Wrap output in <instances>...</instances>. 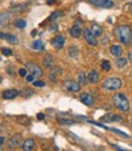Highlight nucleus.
<instances>
[{
	"mask_svg": "<svg viewBox=\"0 0 132 151\" xmlns=\"http://www.w3.org/2000/svg\"><path fill=\"white\" fill-rule=\"evenodd\" d=\"M1 53L4 55V56H11L12 55V51H11V50H9V48H6V47H3L1 48Z\"/></svg>",
	"mask_w": 132,
	"mask_h": 151,
	"instance_id": "nucleus-29",
	"label": "nucleus"
},
{
	"mask_svg": "<svg viewBox=\"0 0 132 151\" xmlns=\"http://www.w3.org/2000/svg\"><path fill=\"white\" fill-rule=\"evenodd\" d=\"M101 68H102L104 71H109V70H110V62L107 60V59L102 60V63H101Z\"/></svg>",
	"mask_w": 132,
	"mask_h": 151,
	"instance_id": "nucleus-23",
	"label": "nucleus"
},
{
	"mask_svg": "<svg viewBox=\"0 0 132 151\" xmlns=\"http://www.w3.org/2000/svg\"><path fill=\"white\" fill-rule=\"evenodd\" d=\"M87 75L84 73V71H79V74H78V82L80 83L81 86H86V83H87Z\"/></svg>",
	"mask_w": 132,
	"mask_h": 151,
	"instance_id": "nucleus-18",
	"label": "nucleus"
},
{
	"mask_svg": "<svg viewBox=\"0 0 132 151\" xmlns=\"http://www.w3.org/2000/svg\"><path fill=\"white\" fill-rule=\"evenodd\" d=\"M110 53L114 57H116V58L121 57V55H123V47L120 45H112L110 46Z\"/></svg>",
	"mask_w": 132,
	"mask_h": 151,
	"instance_id": "nucleus-15",
	"label": "nucleus"
},
{
	"mask_svg": "<svg viewBox=\"0 0 132 151\" xmlns=\"http://www.w3.org/2000/svg\"><path fill=\"white\" fill-rule=\"evenodd\" d=\"M50 30H57V26H56V24H54L52 28H50Z\"/></svg>",
	"mask_w": 132,
	"mask_h": 151,
	"instance_id": "nucleus-38",
	"label": "nucleus"
},
{
	"mask_svg": "<svg viewBox=\"0 0 132 151\" xmlns=\"http://www.w3.org/2000/svg\"><path fill=\"white\" fill-rule=\"evenodd\" d=\"M68 53L70 57H76V56H79V50L76 46H72V47H69Z\"/></svg>",
	"mask_w": 132,
	"mask_h": 151,
	"instance_id": "nucleus-25",
	"label": "nucleus"
},
{
	"mask_svg": "<svg viewBox=\"0 0 132 151\" xmlns=\"http://www.w3.org/2000/svg\"><path fill=\"white\" fill-rule=\"evenodd\" d=\"M21 140H22V135L21 134H15L12 135L9 142H7V149H16L21 145Z\"/></svg>",
	"mask_w": 132,
	"mask_h": 151,
	"instance_id": "nucleus-7",
	"label": "nucleus"
},
{
	"mask_svg": "<svg viewBox=\"0 0 132 151\" xmlns=\"http://www.w3.org/2000/svg\"><path fill=\"white\" fill-rule=\"evenodd\" d=\"M36 117H38V120H44V119H45V115L43 114V112H40V114L36 115Z\"/></svg>",
	"mask_w": 132,
	"mask_h": 151,
	"instance_id": "nucleus-34",
	"label": "nucleus"
},
{
	"mask_svg": "<svg viewBox=\"0 0 132 151\" xmlns=\"http://www.w3.org/2000/svg\"><path fill=\"white\" fill-rule=\"evenodd\" d=\"M64 42H65V39H64V36L63 35H56L54 39L51 40V45L54 46L55 48H62L64 46Z\"/></svg>",
	"mask_w": 132,
	"mask_h": 151,
	"instance_id": "nucleus-9",
	"label": "nucleus"
},
{
	"mask_svg": "<svg viewBox=\"0 0 132 151\" xmlns=\"http://www.w3.org/2000/svg\"><path fill=\"white\" fill-rule=\"evenodd\" d=\"M25 80H27V82H34V75L33 74H28L27 76H25Z\"/></svg>",
	"mask_w": 132,
	"mask_h": 151,
	"instance_id": "nucleus-32",
	"label": "nucleus"
},
{
	"mask_svg": "<svg viewBox=\"0 0 132 151\" xmlns=\"http://www.w3.org/2000/svg\"><path fill=\"white\" fill-rule=\"evenodd\" d=\"M128 58H130V60L132 62V52H131V53H128Z\"/></svg>",
	"mask_w": 132,
	"mask_h": 151,
	"instance_id": "nucleus-39",
	"label": "nucleus"
},
{
	"mask_svg": "<svg viewBox=\"0 0 132 151\" xmlns=\"http://www.w3.org/2000/svg\"><path fill=\"white\" fill-rule=\"evenodd\" d=\"M64 86H65V88H67L68 91H70V92H79L81 88V85L79 82H76V81H73V80L64 81Z\"/></svg>",
	"mask_w": 132,
	"mask_h": 151,
	"instance_id": "nucleus-8",
	"label": "nucleus"
},
{
	"mask_svg": "<svg viewBox=\"0 0 132 151\" xmlns=\"http://www.w3.org/2000/svg\"><path fill=\"white\" fill-rule=\"evenodd\" d=\"M25 69L27 70H29L30 71V74H33L34 76H39V78H41L43 75H44V71H43V69L39 67L36 63H34V62H27L25 63Z\"/></svg>",
	"mask_w": 132,
	"mask_h": 151,
	"instance_id": "nucleus-4",
	"label": "nucleus"
},
{
	"mask_svg": "<svg viewBox=\"0 0 132 151\" xmlns=\"http://www.w3.org/2000/svg\"><path fill=\"white\" fill-rule=\"evenodd\" d=\"M101 121H107V122H110V121H123V119L120 116L114 115V114H107L105 116H103L101 119Z\"/></svg>",
	"mask_w": 132,
	"mask_h": 151,
	"instance_id": "nucleus-17",
	"label": "nucleus"
},
{
	"mask_svg": "<svg viewBox=\"0 0 132 151\" xmlns=\"http://www.w3.org/2000/svg\"><path fill=\"white\" fill-rule=\"evenodd\" d=\"M113 104L116 109L120 111H128L130 110V102L128 98L124 93H116L113 96Z\"/></svg>",
	"mask_w": 132,
	"mask_h": 151,
	"instance_id": "nucleus-2",
	"label": "nucleus"
},
{
	"mask_svg": "<svg viewBox=\"0 0 132 151\" xmlns=\"http://www.w3.org/2000/svg\"><path fill=\"white\" fill-rule=\"evenodd\" d=\"M130 6H131V11H132V1H131V5Z\"/></svg>",
	"mask_w": 132,
	"mask_h": 151,
	"instance_id": "nucleus-40",
	"label": "nucleus"
},
{
	"mask_svg": "<svg viewBox=\"0 0 132 151\" xmlns=\"http://www.w3.org/2000/svg\"><path fill=\"white\" fill-rule=\"evenodd\" d=\"M18 121L22 123V124H28L29 123V119L27 116H20L18 117Z\"/></svg>",
	"mask_w": 132,
	"mask_h": 151,
	"instance_id": "nucleus-28",
	"label": "nucleus"
},
{
	"mask_svg": "<svg viewBox=\"0 0 132 151\" xmlns=\"http://www.w3.org/2000/svg\"><path fill=\"white\" fill-rule=\"evenodd\" d=\"M20 94L17 90H6L3 92V98L4 99H14Z\"/></svg>",
	"mask_w": 132,
	"mask_h": 151,
	"instance_id": "nucleus-16",
	"label": "nucleus"
},
{
	"mask_svg": "<svg viewBox=\"0 0 132 151\" xmlns=\"http://www.w3.org/2000/svg\"><path fill=\"white\" fill-rule=\"evenodd\" d=\"M0 37H1V39H4V40H6V41H7V42H10V44H14V45L18 44V39H17V36L12 35V34L0 33Z\"/></svg>",
	"mask_w": 132,
	"mask_h": 151,
	"instance_id": "nucleus-13",
	"label": "nucleus"
},
{
	"mask_svg": "<svg viewBox=\"0 0 132 151\" xmlns=\"http://www.w3.org/2000/svg\"><path fill=\"white\" fill-rule=\"evenodd\" d=\"M18 74H20V76H22V78H25V76H27V69H25V68H22V69H20L18 70Z\"/></svg>",
	"mask_w": 132,
	"mask_h": 151,
	"instance_id": "nucleus-31",
	"label": "nucleus"
},
{
	"mask_svg": "<svg viewBox=\"0 0 132 151\" xmlns=\"http://www.w3.org/2000/svg\"><path fill=\"white\" fill-rule=\"evenodd\" d=\"M14 26H15L16 28L23 29V28H25V27H27V22H25L24 19H21V18H18V19H16V21L14 22Z\"/></svg>",
	"mask_w": 132,
	"mask_h": 151,
	"instance_id": "nucleus-21",
	"label": "nucleus"
},
{
	"mask_svg": "<svg viewBox=\"0 0 132 151\" xmlns=\"http://www.w3.org/2000/svg\"><path fill=\"white\" fill-rule=\"evenodd\" d=\"M87 80H88L90 83H97L98 80H99V74L96 70H91L87 74Z\"/></svg>",
	"mask_w": 132,
	"mask_h": 151,
	"instance_id": "nucleus-14",
	"label": "nucleus"
},
{
	"mask_svg": "<svg viewBox=\"0 0 132 151\" xmlns=\"http://www.w3.org/2000/svg\"><path fill=\"white\" fill-rule=\"evenodd\" d=\"M121 86H123V81L119 78H108V79H105L102 83L103 88L108 90V91H116V90L120 88Z\"/></svg>",
	"mask_w": 132,
	"mask_h": 151,
	"instance_id": "nucleus-3",
	"label": "nucleus"
},
{
	"mask_svg": "<svg viewBox=\"0 0 132 151\" xmlns=\"http://www.w3.org/2000/svg\"><path fill=\"white\" fill-rule=\"evenodd\" d=\"M126 64H127V59H126V58L119 57V58H116V60H115V65H116L117 68H125Z\"/></svg>",
	"mask_w": 132,
	"mask_h": 151,
	"instance_id": "nucleus-20",
	"label": "nucleus"
},
{
	"mask_svg": "<svg viewBox=\"0 0 132 151\" xmlns=\"http://www.w3.org/2000/svg\"><path fill=\"white\" fill-rule=\"evenodd\" d=\"M55 1H56V0H47V4H49V5H52Z\"/></svg>",
	"mask_w": 132,
	"mask_h": 151,
	"instance_id": "nucleus-37",
	"label": "nucleus"
},
{
	"mask_svg": "<svg viewBox=\"0 0 132 151\" xmlns=\"http://www.w3.org/2000/svg\"><path fill=\"white\" fill-rule=\"evenodd\" d=\"M35 147V140L33 138H28V139H25L22 144V149L23 151H33Z\"/></svg>",
	"mask_w": 132,
	"mask_h": 151,
	"instance_id": "nucleus-11",
	"label": "nucleus"
},
{
	"mask_svg": "<svg viewBox=\"0 0 132 151\" xmlns=\"http://www.w3.org/2000/svg\"><path fill=\"white\" fill-rule=\"evenodd\" d=\"M58 122L62 123V124H73L74 121L73 120H69V119H63V117H58Z\"/></svg>",
	"mask_w": 132,
	"mask_h": 151,
	"instance_id": "nucleus-27",
	"label": "nucleus"
},
{
	"mask_svg": "<svg viewBox=\"0 0 132 151\" xmlns=\"http://www.w3.org/2000/svg\"><path fill=\"white\" fill-rule=\"evenodd\" d=\"M4 144V137H0V146Z\"/></svg>",
	"mask_w": 132,
	"mask_h": 151,
	"instance_id": "nucleus-36",
	"label": "nucleus"
},
{
	"mask_svg": "<svg viewBox=\"0 0 132 151\" xmlns=\"http://www.w3.org/2000/svg\"><path fill=\"white\" fill-rule=\"evenodd\" d=\"M114 34L116 39L123 42L126 46L132 45V28L128 24H121V26H117L114 29Z\"/></svg>",
	"mask_w": 132,
	"mask_h": 151,
	"instance_id": "nucleus-1",
	"label": "nucleus"
},
{
	"mask_svg": "<svg viewBox=\"0 0 132 151\" xmlns=\"http://www.w3.org/2000/svg\"><path fill=\"white\" fill-rule=\"evenodd\" d=\"M23 93H27V96H25V97H29V96H32L34 92H33V91H30V90H28V88H24V90H22V91H21V94H23Z\"/></svg>",
	"mask_w": 132,
	"mask_h": 151,
	"instance_id": "nucleus-33",
	"label": "nucleus"
},
{
	"mask_svg": "<svg viewBox=\"0 0 132 151\" xmlns=\"http://www.w3.org/2000/svg\"><path fill=\"white\" fill-rule=\"evenodd\" d=\"M52 63H54V59H52L51 56H46L45 59H44V67L45 68H50L52 65Z\"/></svg>",
	"mask_w": 132,
	"mask_h": 151,
	"instance_id": "nucleus-26",
	"label": "nucleus"
},
{
	"mask_svg": "<svg viewBox=\"0 0 132 151\" xmlns=\"http://www.w3.org/2000/svg\"><path fill=\"white\" fill-rule=\"evenodd\" d=\"M80 100H81L83 104H85V105H87V106L94 105V103H95L94 97H92L90 93H81V94H80Z\"/></svg>",
	"mask_w": 132,
	"mask_h": 151,
	"instance_id": "nucleus-10",
	"label": "nucleus"
},
{
	"mask_svg": "<svg viewBox=\"0 0 132 151\" xmlns=\"http://www.w3.org/2000/svg\"><path fill=\"white\" fill-rule=\"evenodd\" d=\"M84 37H85V40H86V42L88 44V45H91V46H97V44H98V41H97V37H96V35L91 32V29L90 28H86L85 30H84Z\"/></svg>",
	"mask_w": 132,
	"mask_h": 151,
	"instance_id": "nucleus-6",
	"label": "nucleus"
},
{
	"mask_svg": "<svg viewBox=\"0 0 132 151\" xmlns=\"http://www.w3.org/2000/svg\"><path fill=\"white\" fill-rule=\"evenodd\" d=\"M63 14L61 11H55V12H52L51 14V16H50V18H49V21H51V22H55L57 18H59L61 16H62Z\"/></svg>",
	"mask_w": 132,
	"mask_h": 151,
	"instance_id": "nucleus-22",
	"label": "nucleus"
},
{
	"mask_svg": "<svg viewBox=\"0 0 132 151\" xmlns=\"http://www.w3.org/2000/svg\"><path fill=\"white\" fill-rule=\"evenodd\" d=\"M33 85H34L35 87H44V86H45V82H44V81H40V80H35V81L33 82Z\"/></svg>",
	"mask_w": 132,
	"mask_h": 151,
	"instance_id": "nucleus-30",
	"label": "nucleus"
},
{
	"mask_svg": "<svg viewBox=\"0 0 132 151\" xmlns=\"http://www.w3.org/2000/svg\"><path fill=\"white\" fill-rule=\"evenodd\" d=\"M69 33H70V35H72L73 37H75V39H78V37H80V36H81V34H84V30L81 29V27L79 26L78 23H75L74 26L70 28Z\"/></svg>",
	"mask_w": 132,
	"mask_h": 151,
	"instance_id": "nucleus-12",
	"label": "nucleus"
},
{
	"mask_svg": "<svg viewBox=\"0 0 132 151\" xmlns=\"http://www.w3.org/2000/svg\"><path fill=\"white\" fill-rule=\"evenodd\" d=\"M90 29H91V32H92V33H94V34L96 35V37H97V36H101V35H102V33H103L102 27H101V26H98V24H96V23L92 24Z\"/></svg>",
	"mask_w": 132,
	"mask_h": 151,
	"instance_id": "nucleus-19",
	"label": "nucleus"
},
{
	"mask_svg": "<svg viewBox=\"0 0 132 151\" xmlns=\"http://www.w3.org/2000/svg\"><path fill=\"white\" fill-rule=\"evenodd\" d=\"M32 47L34 50H44V44H43L41 40H36V41H34L32 44Z\"/></svg>",
	"mask_w": 132,
	"mask_h": 151,
	"instance_id": "nucleus-24",
	"label": "nucleus"
},
{
	"mask_svg": "<svg viewBox=\"0 0 132 151\" xmlns=\"http://www.w3.org/2000/svg\"><path fill=\"white\" fill-rule=\"evenodd\" d=\"M117 151H127V150H124V149H121V147H119V146H116V145H113Z\"/></svg>",
	"mask_w": 132,
	"mask_h": 151,
	"instance_id": "nucleus-35",
	"label": "nucleus"
},
{
	"mask_svg": "<svg viewBox=\"0 0 132 151\" xmlns=\"http://www.w3.org/2000/svg\"><path fill=\"white\" fill-rule=\"evenodd\" d=\"M87 1L96 7H102V9H112L114 6V3L112 0H87Z\"/></svg>",
	"mask_w": 132,
	"mask_h": 151,
	"instance_id": "nucleus-5",
	"label": "nucleus"
},
{
	"mask_svg": "<svg viewBox=\"0 0 132 151\" xmlns=\"http://www.w3.org/2000/svg\"><path fill=\"white\" fill-rule=\"evenodd\" d=\"M131 145H132V144H131Z\"/></svg>",
	"mask_w": 132,
	"mask_h": 151,
	"instance_id": "nucleus-41",
	"label": "nucleus"
}]
</instances>
